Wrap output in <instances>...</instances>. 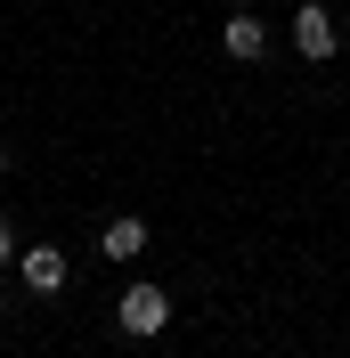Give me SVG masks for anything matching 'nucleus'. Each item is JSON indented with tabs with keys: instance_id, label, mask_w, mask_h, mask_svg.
Wrapping results in <instances>:
<instances>
[{
	"instance_id": "1",
	"label": "nucleus",
	"mask_w": 350,
	"mask_h": 358,
	"mask_svg": "<svg viewBox=\"0 0 350 358\" xmlns=\"http://www.w3.org/2000/svg\"><path fill=\"white\" fill-rule=\"evenodd\" d=\"M114 317H122V334H131V342H155L163 326H172V293L155 285V277H131L122 301H114Z\"/></svg>"
},
{
	"instance_id": "2",
	"label": "nucleus",
	"mask_w": 350,
	"mask_h": 358,
	"mask_svg": "<svg viewBox=\"0 0 350 358\" xmlns=\"http://www.w3.org/2000/svg\"><path fill=\"white\" fill-rule=\"evenodd\" d=\"M293 49H302L309 66H326L334 49H342V33H334V17L318 8V0H309V8H293Z\"/></svg>"
},
{
	"instance_id": "3",
	"label": "nucleus",
	"mask_w": 350,
	"mask_h": 358,
	"mask_svg": "<svg viewBox=\"0 0 350 358\" xmlns=\"http://www.w3.org/2000/svg\"><path fill=\"white\" fill-rule=\"evenodd\" d=\"M17 277H24V293H66V252L57 245H33V252H17Z\"/></svg>"
},
{
	"instance_id": "4",
	"label": "nucleus",
	"mask_w": 350,
	"mask_h": 358,
	"mask_svg": "<svg viewBox=\"0 0 350 358\" xmlns=\"http://www.w3.org/2000/svg\"><path fill=\"white\" fill-rule=\"evenodd\" d=\"M98 252H106L114 268H131L139 252H147V220H139V212H122V220H106V228H98Z\"/></svg>"
},
{
	"instance_id": "5",
	"label": "nucleus",
	"mask_w": 350,
	"mask_h": 358,
	"mask_svg": "<svg viewBox=\"0 0 350 358\" xmlns=\"http://www.w3.org/2000/svg\"><path fill=\"white\" fill-rule=\"evenodd\" d=\"M220 49L253 66V57H269V24H261V17H228V24H220Z\"/></svg>"
},
{
	"instance_id": "6",
	"label": "nucleus",
	"mask_w": 350,
	"mask_h": 358,
	"mask_svg": "<svg viewBox=\"0 0 350 358\" xmlns=\"http://www.w3.org/2000/svg\"><path fill=\"white\" fill-rule=\"evenodd\" d=\"M8 261H17V236H8V220H0V268H8Z\"/></svg>"
},
{
	"instance_id": "7",
	"label": "nucleus",
	"mask_w": 350,
	"mask_h": 358,
	"mask_svg": "<svg viewBox=\"0 0 350 358\" xmlns=\"http://www.w3.org/2000/svg\"><path fill=\"white\" fill-rule=\"evenodd\" d=\"M228 8H253V0H228Z\"/></svg>"
},
{
	"instance_id": "8",
	"label": "nucleus",
	"mask_w": 350,
	"mask_h": 358,
	"mask_svg": "<svg viewBox=\"0 0 350 358\" xmlns=\"http://www.w3.org/2000/svg\"><path fill=\"white\" fill-rule=\"evenodd\" d=\"M0 171H8V147H0Z\"/></svg>"
}]
</instances>
